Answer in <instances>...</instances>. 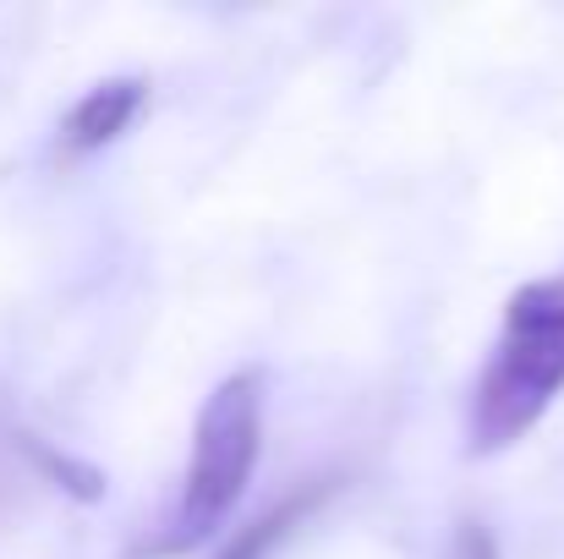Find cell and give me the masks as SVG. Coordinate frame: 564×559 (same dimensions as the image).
Wrapping results in <instances>:
<instances>
[{
    "instance_id": "cell-1",
    "label": "cell",
    "mask_w": 564,
    "mask_h": 559,
    "mask_svg": "<svg viewBox=\"0 0 564 559\" xmlns=\"http://www.w3.org/2000/svg\"><path fill=\"white\" fill-rule=\"evenodd\" d=\"M564 389V280L521 286L471 395V455H499L538 428Z\"/></svg>"
},
{
    "instance_id": "cell-2",
    "label": "cell",
    "mask_w": 564,
    "mask_h": 559,
    "mask_svg": "<svg viewBox=\"0 0 564 559\" xmlns=\"http://www.w3.org/2000/svg\"><path fill=\"white\" fill-rule=\"evenodd\" d=\"M263 450V373H230L208 389L197 428H192V466L182 483V505L171 516V527L143 544L138 555H176L203 538H214L225 527V516L241 505L252 466Z\"/></svg>"
},
{
    "instance_id": "cell-3",
    "label": "cell",
    "mask_w": 564,
    "mask_h": 559,
    "mask_svg": "<svg viewBox=\"0 0 564 559\" xmlns=\"http://www.w3.org/2000/svg\"><path fill=\"white\" fill-rule=\"evenodd\" d=\"M143 99H149V83H143V77H105V83H94V88L66 110L61 143H66L72 154H88V149L116 143V138L132 127V116L143 110Z\"/></svg>"
},
{
    "instance_id": "cell-4",
    "label": "cell",
    "mask_w": 564,
    "mask_h": 559,
    "mask_svg": "<svg viewBox=\"0 0 564 559\" xmlns=\"http://www.w3.org/2000/svg\"><path fill=\"white\" fill-rule=\"evenodd\" d=\"M313 494H318V488H307V494L285 499L280 510H269L263 522H252V533H247V538H241V544H236L225 559H258L269 544H274V538H280V533H285V527H291V522H296V516H302V510H307V499H313Z\"/></svg>"
},
{
    "instance_id": "cell-5",
    "label": "cell",
    "mask_w": 564,
    "mask_h": 559,
    "mask_svg": "<svg viewBox=\"0 0 564 559\" xmlns=\"http://www.w3.org/2000/svg\"><path fill=\"white\" fill-rule=\"evenodd\" d=\"M455 559H499V549H494V538L471 522V527L460 533V544H455Z\"/></svg>"
}]
</instances>
